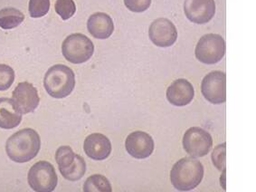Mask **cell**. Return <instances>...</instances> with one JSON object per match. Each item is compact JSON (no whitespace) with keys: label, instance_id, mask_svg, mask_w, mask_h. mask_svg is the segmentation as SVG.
Here are the masks:
<instances>
[{"label":"cell","instance_id":"52a82bcc","mask_svg":"<svg viewBox=\"0 0 256 192\" xmlns=\"http://www.w3.org/2000/svg\"><path fill=\"white\" fill-rule=\"evenodd\" d=\"M182 144L186 154L193 158H201L210 152L213 147V138L204 129L191 127L186 132Z\"/></svg>","mask_w":256,"mask_h":192},{"label":"cell","instance_id":"7a4b0ae2","mask_svg":"<svg viewBox=\"0 0 256 192\" xmlns=\"http://www.w3.org/2000/svg\"><path fill=\"white\" fill-rule=\"evenodd\" d=\"M204 178V167L198 160L185 157L176 162L170 172L173 187L180 192L192 190Z\"/></svg>","mask_w":256,"mask_h":192},{"label":"cell","instance_id":"ac0fdd59","mask_svg":"<svg viewBox=\"0 0 256 192\" xmlns=\"http://www.w3.org/2000/svg\"><path fill=\"white\" fill-rule=\"evenodd\" d=\"M84 192H112V187L106 177L100 174H94L86 180L84 184Z\"/></svg>","mask_w":256,"mask_h":192},{"label":"cell","instance_id":"5b68a950","mask_svg":"<svg viewBox=\"0 0 256 192\" xmlns=\"http://www.w3.org/2000/svg\"><path fill=\"white\" fill-rule=\"evenodd\" d=\"M226 41L218 34H208L200 39L196 46V58L206 64L220 62L226 54Z\"/></svg>","mask_w":256,"mask_h":192},{"label":"cell","instance_id":"603a6c76","mask_svg":"<svg viewBox=\"0 0 256 192\" xmlns=\"http://www.w3.org/2000/svg\"><path fill=\"white\" fill-rule=\"evenodd\" d=\"M14 81V71L10 66L0 64V91L10 89Z\"/></svg>","mask_w":256,"mask_h":192},{"label":"cell","instance_id":"5bb4252c","mask_svg":"<svg viewBox=\"0 0 256 192\" xmlns=\"http://www.w3.org/2000/svg\"><path fill=\"white\" fill-rule=\"evenodd\" d=\"M166 96L168 101L173 106H188L194 98V87L186 79H178L168 88Z\"/></svg>","mask_w":256,"mask_h":192},{"label":"cell","instance_id":"30bf717a","mask_svg":"<svg viewBox=\"0 0 256 192\" xmlns=\"http://www.w3.org/2000/svg\"><path fill=\"white\" fill-rule=\"evenodd\" d=\"M148 36L156 46L168 48L176 43L178 30L170 20L162 18L152 22L148 29Z\"/></svg>","mask_w":256,"mask_h":192},{"label":"cell","instance_id":"cb8c5ba5","mask_svg":"<svg viewBox=\"0 0 256 192\" xmlns=\"http://www.w3.org/2000/svg\"><path fill=\"white\" fill-rule=\"evenodd\" d=\"M226 142L220 144L214 149L212 156H211L214 167L221 172L226 170Z\"/></svg>","mask_w":256,"mask_h":192},{"label":"cell","instance_id":"277c9868","mask_svg":"<svg viewBox=\"0 0 256 192\" xmlns=\"http://www.w3.org/2000/svg\"><path fill=\"white\" fill-rule=\"evenodd\" d=\"M62 56L68 62L79 64L86 62L94 53V44L86 34L76 33L68 36L62 44Z\"/></svg>","mask_w":256,"mask_h":192},{"label":"cell","instance_id":"d6986e66","mask_svg":"<svg viewBox=\"0 0 256 192\" xmlns=\"http://www.w3.org/2000/svg\"><path fill=\"white\" fill-rule=\"evenodd\" d=\"M76 154L70 146H61L58 148L56 152V160L60 173L71 168L72 165L76 162Z\"/></svg>","mask_w":256,"mask_h":192},{"label":"cell","instance_id":"2e32d148","mask_svg":"<svg viewBox=\"0 0 256 192\" xmlns=\"http://www.w3.org/2000/svg\"><path fill=\"white\" fill-rule=\"evenodd\" d=\"M22 122V114L10 98H0V128L11 130L18 127Z\"/></svg>","mask_w":256,"mask_h":192},{"label":"cell","instance_id":"d4e9b609","mask_svg":"<svg viewBox=\"0 0 256 192\" xmlns=\"http://www.w3.org/2000/svg\"><path fill=\"white\" fill-rule=\"evenodd\" d=\"M124 5L134 13H142L150 6L152 0H124Z\"/></svg>","mask_w":256,"mask_h":192},{"label":"cell","instance_id":"9a60e30c","mask_svg":"<svg viewBox=\"0 0 256 192\" xmlns=\"http://www.w3.org/2000/svg\"><path fill=\"white\" fill-rule=\"evenodd\" d=\"M87 29L95 38H109L114 33V21L109 14L96 12L92 14L87 21Z\"/></svg>","mask_w":256,"mask_h":192},{"label":"cell","instance_id":"8992f818","mask_svg":"<svg viewBox=\"0 0 256 192\" xmlns=\"http://www.w3.org/2000/svg\"><path fill=\"white\" fill-rule=\"evenodd\" d=\"M28 180L34 192H51L56 188L58 177L52 164L41 160L34 164L29 170Z\"/></svg>","mask_w":256,"mask_h":192},{"label":"cell","instance_id":"4fadbf2b","mask_svg":"<svg viewBox=\"0 0 256 192\" xmlns=\"http://www.w3.org/2000/svg\"><path fill=\"white\" fill-rule=\"evenodd\" d=\"M86 155L94 160H104L112 152V144L109 138L102 134H92L86 137L84 144Z\"/></svg>","mask_w":256,"mask_h":192},{"label":"cell","instance_id":"3957f363","mask_svg":"<svg viewBox=\"0 0 256 192\" xmlns=\"http://www.w3.org/2000/svg\"><path fill=\"white\" fill-rule=\"evenodd\" d=\"M48 94L56 99L70 96L76 87V74L64 64H56L48 69L44 79Z\"/></svg>","mask_w":256,"mask_h":192},{"label":"cell","instance_id":"7c38bea8","mask_svg":"<svg viewBox=\"0 0 256 192\" xmlns=\"http://www.w3.org/2000/svg\"><path fill=\"white\" fill-rule=\"evenodd\" d=\"M186 16L194 24H206L216 14L214 0H185Z\"/></svg>","mask_w":256,"mask_h":192},{"label":"cell","instance_id":"7402d4cb","mask_svg":"<svg viewBox=\"0 0 256 192\" xmlns=\"http://www.w3.org/2000/svg\"><path fill=\"white\" fill-rule=\"evenodd\" d=\"M50 10V0H29V14L33 18H43Z\"/></svg>","mask_w":256,"mask_h":192},{"label":"cell","instance_id":"6da1fadb","mask_svg":"<svg viewBox=\"0 0 256 192\" xmlns=\"http://www.w3.org/2000/svg\"><path fill=\"white\" fill-rule=\"evenodd\" d=\"M41 139L36 130L26 128L10 136L6 144V152L11 160L24 164L38 156Z\"/></svg>","mask_w":256,"mask_h":192},{"label":"cell","instance_id":"44dd1931","mask_svg":"<svg viewBox=\"0 0 256 192\" xmlns=\"http://www.w3.org/2000/svg\"><path fill=\"white\" fill-rule=\"evenodd\" d=\"M54 10L62 20L71 18L76 14V5L74 0H56Z\"/></svg>","mask_w":256,"mask_h":192},{"label":"cell","instance_id":"ba28073f","mask_svg":"<svg viewBox=\"0 0 256 192\" xmlns=\"http://www.w3.org/2000/svg\"><path fill=\"white\" fill-rule=\"evenodd\" d=\"M226 74L221 71H213L204 76L201 84V92L204 98L213 104H221L226 101Z\"/></svg>","mask_w":256,"mask_h":192},{"label":"cell","instance_id":"9c48e42d","mask_svg":"<svg viewBox=\"0 0 256 192\" xmlns=\"http://www.w3.org/2000/svg\"><path fill=\"white\" fill-rule=\"evenodd\" d=\"M12 100L21 114L33 112L40 102L36 88L28 82H19L12 94Z\"/></svg>","mask_w":256,"mask_h":192},{"label":"cell","instance_id":"8fae6325","mask_svg":"<svg viewBox=\"0 0 256 192\" xmlns=\"http://www.w3.org/2000/svg\"><path fill=\"white\" fill-rule=\"evenodd\" d=\"M154 147V140L152 136L142 130L133 132L128 134L125 142L127 152L138 160L148 158L153 152Z\"/></svg>","mask_w":256,"mask_h":192},{"label":"cell","instance_id":"ffe728a7","mask_svg":"<svg viewBox=\"0 0 256 192\" xmlns=\"http://www.w3.org/2000/svg\"><path fill=\"white\" fill-rule=\"evenodd\" d=\"M86 172V164L84 158L76 154V162L71 168L61 173L62 177L69 182H77L81 180Z\"/></svg>","mask_w":256,"mask_h":192},{"label":"cell","instance_id":"e0dca14e","mask_svg":"<svg viewBox=\"0 0 256 192\" xmlns=\"http://www.w3.org/2000/svg\"><path fill=\"white\" fill-rule=\"evenodd\" d=\"M24 14L14 8H5L0 10V28L5 30L13 29L22 24Z\"/></svg>","mask_w":256,"mask_h":192}]
</instances>
